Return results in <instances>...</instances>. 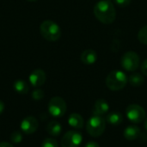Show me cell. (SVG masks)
I'll return each mask as SVG.
<instances>
[{
  "mask_svg": "<svg viewBox=\"0 0 147 147\" xmlns=\"http://www.w3.org/2000/svg\"><path fill=\"white\" fill-rule=\"evenodd\" d=\"M121 64L122 68L127 71H134L140 65V58L137 53L129 51L124 53V55L121 57Z\"/></svg>",
  "mask_w": 147,
  "mask_h": 147,
  "instance_id": "5",
  "label": "cell"
},
{
  "mask_svg": "<svg viewBox=\"0 0 147 147\" xmlns=\"http://www.w3.org/2000/svg\"><path fill=\"white\" fill-rule=\"evenodd\" d=\"M66 109L67 106L65 101L59 96L53 97L48 102V112L53 117H62L65 114Z\"/></svg>",
  "mask_w": 147,
  "mask_h": 147,
  "instance_id": "6",
  "label": "cell"
},
{
  "mask_svg": "<svg viewBox=\"0 0 147 147\" xmlns=\"http://www.w3.org/2000/svg\"><path fill=\"white\" fill-rule=\"evenodd\" d=\"M96 18L103 24H111L115 21L116 10L113 2L109 0H100L93 9Z\"/></svg>",
  "mask_w": 147,
  "mask_h": 147,
  "instance_id": "1",
  "label": "cell"
},
{
  "mask_svg": "<svg viewBox=\"0 0 147 147\" xmlns=\"http://www.w3.org/2000/svg\"><path fill=\"white\" fill-rule=\"evenodd\" d=\"M44 97V91L42 90L37 89L32 92V98L35 101H40Z\"/></svg>",
  "mask_w": 147,
  "mask_h": 147,
  "instance_id": "22",
  "label": "cell"
},
{
  "mask_svg": "<svg viewBox=\"0 0 147 147\" xmlns=\"http://www.w3.org/2000/svg\"><path fill=\"white\" fill-rule=\"evenodd\" d=\"M109 109V105L108 102L104 99H98L94 105L93 109V114L95 115H104L108 114Z\"/></svg>",
  "mask_w": 147,
  "mask_h": 147,
  "instance_id": "11",
  "label": "cell"
},
{
  "mask_svg": "<svg viewBox=\"0 0 147 147\" xmlns=\"http://www.w3.org/2000/svg\"><path fill=\"white\" fill-rule=\"evenodd\" d=\"M106 121L110 125L118 126V125H120V124L122 123V121H123V116L119 112H111V113H109V114L107 115Z\"/></svg>",
  "mask_w": 147,
  "mask_h": 147,
  "instance_id": "16",
  "label": "cell"
},
{
  "mask_svg": "<svg viewBox=\"0 0 147 147\" xmlns=\"http://www.w3.org/2000/svg\"><path fill=\"white\" fill-rule=\"evenodd\" d=\"M28 1H29V2H35V1H38V0H28Z\"/></svg>",
  "mask_w": 147,
  "mask_h": 147,
  "instance_id": "29",
  "label": "cell"
},
{
  "mask_svg": "<svg viewBox=\"0 0 147 147\" xmlns=\"http://www.w3.org/2000/svg\"><path fill=\"white\" fill-rule=\"evenodd\" d=\"M83 141V136L77 131H69L64 134L61 140L62 147H79Z\"/></svg>",
  "mask_w": 147,
  "mask_h": 147,
  "instance_id": "8",
  "label": "cell"
},
{
  "mask_svg": "<svg viewBox=\"0 0 147 147\" xmlns=\"http://www.w3.org/2000/svg\"><path fill=\"white\" fill-rule=\"evenodd\" d=\"M29 83L34 87H40L43 85L46 82L47 76L43 70L41 69H35L29 75Z\"/></svg>",
  "mask_w": 147,
  "mask_h": 147,
  "instance_id": "10",
  "label": "cell"
},
{
  "mask_svg": "<svg viewBox=\"0 0 147 147\" xmlns=\"http://www.w3.org/2000/svg\"><path fill=\"white\" fill-rule=\"evenodd\" d=\"M0 147H14L8 142H0Z\"/></svg>",
  "mask_w": 147,
  "mask_h": 147,
  "instance_id": "26",
  "label": "cell"
},
{
  "mask_svg": "<svg viewBox=\"0 0 147 147\" xmlns=\"http://www.w3.org/2000/svg\"><path fill=\"white\" fill-rule=\"evenodd\" d=\"M41 147H59L57 141L54 139L47 138L45 139L41 144Z\"/></svg>",
  "mask_w": 147,
  "mask_h": 147,
  "instance_id": "20",
  "label": "cell"
},
{
  "mask_svg": "<svg viewBox=\"0 0 147 147\" xmlns=\"http://www.w3.org/2000/svg\"><path fill=\"white\" fill-rule=\"evenodd\" d=\"M112 1H114L119 7L125 8V7H127L131 3L132 0H112Z\"/></svg>",
  "mask_w": 147,
  "mask_h": 147,
  "instance_id": "23",
  "label": "cell"
},
{
  "mask_svg": "<svg viewBox=\"0 0 147 147\" xmlns=\"http://www.w3.org/2000/svg\"><path fill=\"white\" fill-rule=\"evenodd\" d=\"M140 69H141V71L143 73V75L147 76V59H145L142 64H141V66H140Z\"/></svg>",
  "mask_w": 147,
  "mask_h": 147,
  "instance_id": "24",
  "label": "cell"
},
{
  "mask_svg": "<svg viewBox=\"0 0 147 147\" xmlns=\"http://www.w3.org/2000/svg\"><path fill=\"white\" fill-rule=\"evenodd\" d=\"M68 124L70 125V127H71L75 129H81L84 127V121L83 117L79 114L72 113L69 115Z\"/></svg>",
  "mask_w": 147,
  "mask_h": 147,
  "instance_id": "14",
  "label": "cell"
},
{
  "mask_svg": "<svg viewBox=\"0 0 147 147\" xmlns=\"http://www.w3.org/2000/svg\"><path fill=\"white\" fill-rule=\"evenodd\" d=\"M47 132L51 136L57 137L62 132V126L60 125L59 122H58L56 121H52L47 126Z\"/></svg>",
  "mask_w": 147,
  "mask_h": 147,
  "instance_id": "15",
  "label": "cell"
},
{
  "mask_svg": "<svg viewBox=\"0 0 147 147\" xmlns=\"http://www.w3.org/2000/svg\"><path fill=\"white\" fill-rule=\"evenodd\" d=\"M10 140L13 142V143H16V144H18V143H21L22 140V135L20 132H14L10 134V137H9Z\"/></svg>",
  "mask_w": 147,
  "mask_h": 147,
  "instance_id": "21",
  "label": "cell"
},
{
  "mask_svg": "<svg viewBox=\"0 0 147 147\" xmlns=\"http://www.w3.org/2000/svg\"><path fill=\"white\" fill-rule=\"evenodd\" d=\"M138 39L140 43L147 45V25L144 26L138 33Z\"/></svg>",
  "mask_w": 147,
  "mask_h": 147,
  "instance_id": "19",
  "label": "cell"
},
{
  "mask_svg": "<svg viewBox=\"0 0 147 147\" xmlns=\"http://www.w3.org/2000/svg\"><path fill=\"white\" fill-rule=\"evenodd\" d=\"M13 87L15 90L19 94H26L28 92V90H29L28 84L23 80H16L14 83Z\"/></svg>",
  "mask_w": 147,
  "mask_h": 147,
  "instance_id": "18",
  "label": "cell"
},
{
  "mask_svg": "<svg viewBox=\"0 0 147 147\" xmlns=\"http://www.w3.org/2000/svg\"><path fill=\"white\" fill-rule=\"evenodd\" d=\"M127 82L128 78L126 73L118 70L111 71L106 78L107 87L113 91H118L124 89Z\"/></svg>",
  "mask_w": 147,
  "mask_h": 147,
  "instance_id": "2",
  "label": "cell"
},
{
  "mask_svg": "<svg viewBox=\"0 0 147 147\" xmlns=\"http://www.w3.org/2000/svg\"><path fill=\"white\" fill-rule=\"evenodd\" d=\"M3 111H4V103L0 100V115L3 114Z\"/></svg>",
  "mask_w": 147,
  "mask_h": 147,
  "instance_id": "27",
  "label": "cell"
},
{
  "mask_svg": "<svg viewBox=\"0 0 147 147\" xmlns=\"http://www.w3.org/2000/svg\"><path fill=\"white\" fill-rule=\"evenodd\" d=\"M128 82L133 87H140L145 83V78L140 73H134L128 78Z\"/></svg>",
  "mask_w": 147,
  "mask_h": 147,
  "instance_id": "17",
  "label": "cell"
},
{
  "mask_svg": "<svg viewBox=\"0 0 147 147\" xmlns=\"http://www.w3.org/2000/svg\"><path fill=\"white\" fill-rule=\"evenodd\" d=\"M106 121L105 119L101 115H93L90 117L86 123V130L88 134L94 137L98 138L100 137L105 131Z\"/></svg>",
  "mask_w": 147,
  "mask_h": 147,
  "instance_id": "4",
  "label": "cell"
},
{
  "mask_svg": "<svg viewBox=\"0 0 147 147\" xmlns=\"http://www.w3.org/2000/svg\"><path fill=\"white\" fill-rule=\"evenodd\" d=\"M84 147H100V146L98 143H96L95 141H90L84 146Z\"/></svg>",
  "mask_w": 147,
  "mask_h": 147,
  "instance_id": "25",
  "label": "cell"
},
{
  "mask_svg": "<svg viewBox=\"0 0 147 147\" xmlns=\"http://www.w3.org/2000/svg\"><path fill=\"white\" fill-rule=\"evenodd\" d=\"M140 129L137 126H129L124 130V138L129 141L137 140L140 136Z\"/></svg>",
  "mask_w": 147,
  "mask_h": 147,
  "instance_id": "13",
  "label": "cell"
},
{
  "mask_svg": "<svg viewBox=\"0 0 147 147\" xmlns=\"http://www.w3.org/2000/svg\"><path fill=\"white\" fill-rule=\"evenodd\" d=\"M38 127H39V122L37 119L33 116H28L24 118L20 124V127L22 133L26 134H34L38 129Z\"/></svg>",
  "mask_w": 147,
  "mask_h": 147,
  "instance_id": "9",
  "label": "cell"
},
{
  "mask_svg": "<svg viewBox=\"0 0 147 147\" xmlns=\"http://www.w3.org/2000/svg\"><path fill=\"white\" fill-rule=\"evenodd\" d=\"M40 32L41 35L49 41H56L61 36L59 26L52 20L43 21L40 26Z\"/></svg>",
  "mask_w": 147,
  "mask_h": 147,
  "instance_id": "3",
  "label": "cell"
},
{
  "mask_svg": "<svg viewBox=\"0 0 147 147\" xmlns=\"http://www.w3.org/2000/svg\"><path fill=\"white\" fill-rule=\"evenodd\" d=\"M97 53L93 49H86L84 50L80 56L81 61L85 65H93L97 60Z\"/></svg>",
  "mask_w": 147,
  "mask_h": 147,
  "instance_id": "12",
  "label": "cell"
},
{
  "mask_svg": "<svg viewBox=\"0 0 147 147\" xmlns=\"http://www.w3.org/2000/svg\"><path fill=\"white\" fill-rule=\"evenodd\" d=\"M126 115L127 119L135 124L142 122L146 118L145 109L138 104H131L126 109Z\"/></svg>",
  "mask_w": 147,
  "mask_h": 147,
  "instance_id": "7",
  "label": "cell"
},
{
  "mask_svg": "<svg viewBox=\"0 0 147 147\" xmlns=\"http://www.w3.org/2000/svg\"><path fill=\"white\" fill-rule=\"evenodd\" d=\"M145 127H146V128L147 130V118L146 119V121H145Z\"/></svg>",
  "mask_w": 147,
  "mask_h": 147,
  "instance_id": "28",
  "label": "cell"
}]
</instances>
